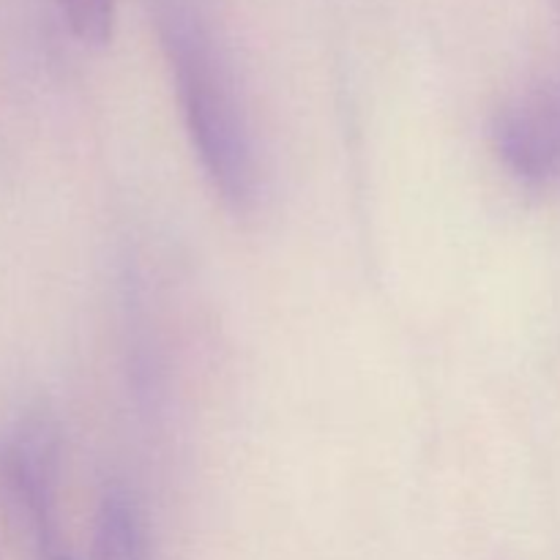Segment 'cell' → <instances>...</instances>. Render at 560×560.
I'll return each mask as SVG.
<instances>
[{"mask_svg": "<svg viewBox=\"0 0 560 560\" xmlns=\"http://www.w3.org/2000/svg\"><path fill=\"white\" fill-rule=\"evenodd\" d=\"M180 109L202 170L224 206L252 213L260 200L255 137L222 60L197 31H170Z\"/></svg>", "mask_w": 560, "mask_h": 560, "instance_id": "1", "label": "cell"}, {"mask_svg": "<svg viewBox=\"0 0 560 560\" xmlns=\"http://www.w3.org/2000/svg\"><path fill=\"white\" fill-rule=\"evenodd\" d=\"M60 435L47 413L25 416L0 446V485L36 560L66 550L58 528Z\"/></svg>", "mask_w": 560, "mask_h": 560, "instance_id": "2", "label": "cell"}, {"mask_svg": "<svg viewBox=\"0 0 560 560\" xmlns=\"http://www.w3.org/2000/svg\"><path fill=\"white\" fill-rule=\"evenodd\" d=\"M93 560H151L145 514L124 487L104 492L93 525Z\"/></svg>", "mask_w": 560, "mask_h": 560, "instance_id": "3", "label": "cell"}, {"mask_svg": "<svg viewBox=\"0 0 560 560\" xmlns=\"http://www.w3.org/2000/svg\"><path fill=\"white\" fill-rule=\"evenodd\" d=\"M71 36L88 47H104L113 38L115 0H58Z\"/></svg>", "mask_w": 560, "mask_h": 560, "instance_id": "4", "label": "cell"}, {"mask_svg": "<svg viewBox=\"0 0 560 560\" xmlns=\"http://www.w3.org/2000/svg\"><path fill=\"white\" fill-rule=\"evenodd\" d=\"M49 560H77L74 556H71V552L69 550H60L58 552V556H52V558H49Z\"/></svg>", "mask_w": 560, "mask_h": 560, "instance_id": "5", "label": "cell"}]
</instances>
